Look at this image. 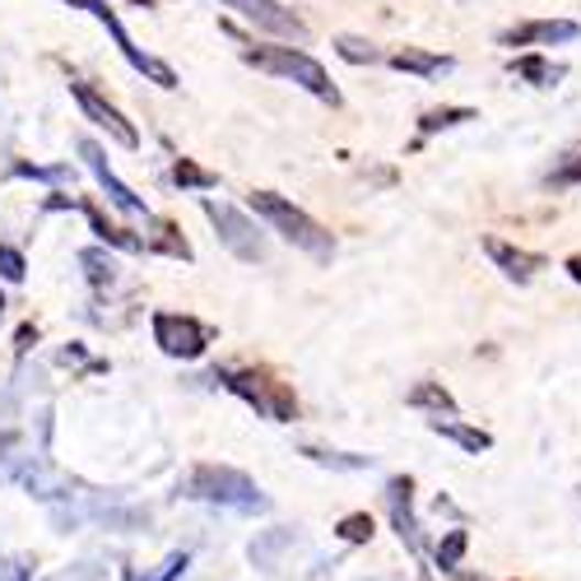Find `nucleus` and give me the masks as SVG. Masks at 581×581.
Here are the masks:
<instances>
[{
	"mask_svg": "<svg viewBox=\"0 0 581 581\" xmlns=\"http://www.w3.org/2000/svg\"><path fill=\"white\" fill-rule=\"evenodd\" d=\"M284 549H294V530H288V526H275V530H265V535H256L252 539V563L256 568H279V553Z\"/></svg>",
	"mask_w": 581,
	"mask_h": 581,
	"instance_id": "16",
	"label": "nucleus"
},
{
	"mask_svg": "<svg viewBox=\"0 0 581 581\" xmlns=\"http://www.w3.org/2000/svg\"><path fill=\"white\" fill-rule=\"evenodd\" d=\"M0 279H10V284L24 279V256L14 246H0Z\"/></svg>",
	"mask_w": 581,
	"mask_h": 581,
	"instance_id": "29",
	"label": "nucleus"
},
{
	"mask_svg": "<svg viewBox=\"0 0 581 581\" xmlns=\"http://www.w3.org/2000/svg\"><path fill=\"white\" fill-rule=\"evenodd\" d=\"M409 405H419V409H438V419H442V414H456V401L447 396V386H438V382L414 386V391H409Z\"/></svg>",
	"mask_w": 581,
	"mask_h": 581,
	"instance_id": "21",
	"label": "nucleus"
},
{
	"mask_svg": "<svg viewBox=\"0 0 581 581\" xmlns=\"http://www.w3.org/2000/svg\"><path fill=\"white\" fill-rule=\"evenodd\" d=\"M465 121H474V108H438V112H424L419 131L438 135V131H451V127H465Z\"/></svg>",
	"mask_w": 581,
	"mask_h": 581,
	"instance_id": "20",
	"label": "nucleus"
},
{
	"mask_svg": "<svg viewBox=\"0 0 581 581\" xmlns=\"http://www.w3.org/2000/svg\"><path fill=\"white\" fill-rule=\"evenodd\" d=\"M223 386L228 391H238V396L246 401V405H256L265 419H275V424H288L298 414V405L294 401H284V396H270L265 391V382L256 377V372H223Z\"/></svg>",
	"mask_w": 581,
	"mask_h": 581,
	"instance_id": "9",
	"label": "nucleus"
},
{
	"mask_svg": "<svg viewBox=\"0 0 581 581\" xmlns=\"http://www.w3.org/2000/svg\"><path fill=\"white\" fill-rule=\"evenodd\" d=\"M182 493L196 497V503H215V507H228V512H265L270 497L256 489V480H246L242 470L233 465H196L191 474L182 480Z\"/></svg>",
	"mask_w": 581,
	"mask_h": 581,
	"instance_id": "1",
	"label": "nucleus"
},
{
	"mask_svg": "<svg viewBox=\"0 0 581 581\" xmlns=\"http://www.w3.org/2000/svg\"><path fill=\"white\" fill-rule=\"evenodd\" d=\"M79 265H89V279L94 284H112V261L102 252H79Z\"/></svg>",
	"mask_w": 581,
	"mask_h": 581,
	"instance_id": "27",
	"label": "nucleus"
},
{
	"mask_svg": "<svg viewBox=\"0 0 581 581\" xmlns=\"http://www.w3.org/2000/svg\"><path fill=\"white\" fill-rule=\"evenodd\" d=\"M14 480H19V484H24V489H29L33 497H47V503H56V497H75V493H70L75 484L66 480V474H56V470H47L43 461H29L24 470H19V474H14Z\"/></svg>",
	"mask_w": 581,
	"mask_h": 581,
	"instance_id": "14",
	"label": "nucleus"
},
{
	"mask_svg": "<svg viewBox=\"0 0 581 581\" xmlns=\"http://www.w3.org/2000/svg\"><path fill=\"white\" fill-rule=\"evenodd\" d=\"M186 568H191V558H186V553H168V558H163V568L154 577H144V581H177Z\"/></svg>",
	"mask_w": 581,
	"mask_h": 581,
	"instance_id": "30",
	"label": "nucleus"
},
{
	"mask_svg": "<svg viewBox=\"0 0 581 581\" xmlns=\"http://www.w3.org/2000/svg\"><path fill=\"white\" fill-rule=\"evenodd\" d=\"M205 215H210L219 242H223L238 261H265V238L256 233V223L246 219L242 210H233V205H223V200H215V196H205Z\"/></svg>",
	"mask_w": 581,
	"mask_h": 581,
	"instance_id": "5",
	"label": "nucleus"
},
{
	"mask_svg": "<svg viewBox=\"0 0 581 581\" xmlns=\"http://www.w3.org/2000/svg\"><path fill=\"white\" fill-rule=\"evenodd\" d=\"M246 61H252L256 70H265V75H279V79H294L298 89H307L313 98H321V102H330L336 108L340 102V89L330 85V75L317 66L307 52H298V47H246L242 52Z\"/></svg>",
	"mask_w": 581,
	"mask_h": 581,
	"instance_id": "3",
	"label": "nucleus"
},
{
	"mask_svg": "<svg viewBox=\"0 0 581 581\" xmlns=\"http://www.w3.org/2000/svg\"><path fill=\"white\" fill-rule=\"evenodd\" d=\"M484 252H489V261L503 270L507 279H516V284H530L539 270H545V256H539V252H522V246H512V242H503V238H484Z\"/></svg>",
	"mask_w": 581,
	"mask_h": 581,
	"instance_id": "12",
	"label": "nucleus"
},
{
	"mask_svg": "<svg viewBox=\"0 0 581 581\" xmlns=\"http://www.w3.org/2000/svg\"><path fill=\"white\" fill-rule=\"evenodd\" d=\"M340 539H349V545H363V539H372V516H363V512L344 516V522H340Z\"/></svg>",
	"mask_w": 581,
	"mask_h": 581,
	"instance_id": "26",
	"label": "nucleus"
},
{
	"mask_svg": "<svg viewBox=\"0 0 581 581\" xmlns=\"http://www.w3.org/2000/svg\"><path fill=\"white\" fill-rule=\"evenodd\" d=\"M465 545H470V535H465V530H447V535H442V545H438V568H442V572H456V568H461Z\"/></svg>",
	"mask_w": 581,
	"mask_h": 581,
	"instance_id": "22",
	"label": "nucleus"
},
{
	"mask_svg": "<svg viewBox=\"0 0 581 581\" xmlns=\"http://www.w3.org/2000/svg\"><path fill=\"white\" fill-rule=\"evenodd\" d=\"M512 75H522L526 85H535V89H553L568 70L558 66V61H545V56H516L512 61Z\"/></svg>",
	"mask_w": 581,
	"mask_h": 581,
	"instance_id": "15",
	"label": "nucleus"
},
{
	"mask_svg": "<svg viewBox=\"0 0 581 581\" xmlns=\"http://www.w3.org/2000/svg\"><path fill=\"white\" fill-rule=\"evenodd\" d=\"M568 275L581 284V256H572V261H568Z\"/></svg>",
	"mask_w": 581,
	"mask_h": 581,
	"instance_id": "32",
	"label": "nucleus"
},
{
	"mask_svg": "<svg viewBox=\"0 0 581 581\" xmlns=\"http://www.w3.org/2000/svg\"><path fill=\"white\" fill-rule=\"evenodd\" d=\"M219 6L238 10L246 24H256L265 33H279V37H294V43H307V24L294 10H284L279 0H219Z\"/></svg>",
	"mask_w": 581,
	"mask_h": 581,
	"instance_id": "7",
	"label": "nucleus"
},
{
	"mask_svg": "<svg viewBox=\"0 0 581 581\" xmlns=\"http://www.w3.org/2000/svg\"><path fill=\"white\" fill-rule=\"evenodd\" d=\"M79 158H85V168L98 177V186L108 191V200L117 205V210H127V215H144V200H140V196L131 191V186L108 168V158H102V150H98L94 140H79Z\"/></svg>",
	"mask_w": 581,
	"mask_h": 581,
	"instance_id": "11",
	"label": "nucleus"
},
{
	"mask_svg": "<svg viewBox=\"0 0 581 581\" xmlns=\"http://www.w3.org/2000/svg\"><path fill=\"white\" fill-rule=\"evenodd\" d=\"M131 6H144V10H150V0H131Z\"/></svg>",
	"mask_w": 581,
	"mask_h": 581,
	"instance_id": "33",
	"label": "nucleus"
},
{
	"mask_svg": "<svg viewBox=\"0 0 581 581\" xmlns=\"http://www.w3.org/2000/svg\"><path fill=\"white\" fill-rule=\"evenodd\" d=\"M581 29L572 19H530V24H516L507 29L497 43L503 47H553V43H577Z\"/></svg>",
	"mask_w": 581,
	"mask_h": 581,
	"instance_id": "10",
	"label": "nucleus"
},
{
	"mask_svg": "<svg viewBox=\"0 0 581 581\" xmlns=\"http://www.w3.org/2000/svg\"><path fill=\"white\" fill-rule=\"evenodd\" d=\"M428 428L438 432V438L461 442V447H465V451H474V456L493 447V438H489V432H480V428H465V424H456V419H428Z\"/></svg>",
	"mask_w": 581,
	"mask_h": 581,
	"instance_id": "18",
	"label": "nucleus"
},
{
	"mask_svg": "<svg viewBox=\"0 0 581 581\" xmlns=\"http://www.w3.org/2000/svg\"><path fill=\"white\" fill-rule=\"evenodd\" d=\"M303 456H307L313 465L344 470V474H354V470H368V465H372V456H349V451H326V447H303Z\"/></svg>",
	"mask_w": 581,
	"mask_h": 581,
	"instance_id": "19",
	"label": "nucleus"
},
{
	"mask_svg": "<svg viewBox=\"0 0 581 581\" xmlns=\"http://www.w3.org/2000/svg\"><path fill=\"white\" fill-rule=\"evenodd\" d=\"M577 182H581V154H568V158L549 173V186H577Z\"/></svg>",
	"mask_w": 581,
	"mask_h": 581,
	"instance_id": "28",
	"label": "nucleus"
},
{
	"mask_svg": "<svg viewBox=\"0 0 581 581\" xmlns=\"http://www.w3.org/2000/svg\"><path fill=\"white\" fill-rule=\"evenodd\" d=\"M409 480H391L386 484V507H391V526H396V535L405 539V545L419 553L424 549V535H419V522H414V503H409Z\"/></svg>",
	"mask_w": 581,
	"mask_h": 581,
	"instance_id": "13",
	"label": "nucleus"
},
{
	"mask_svg": "<svg viewBox=\"0 0 581 581\" xmlns=\"http://www.w3.org/2000/svg\"><path fill=\"white\" fill-rule=\"evenodd\" d=\"M89 223H94V233L102 238V242H112V246H121V252H140V238H131L127 228H112V223H102V215L98 210H89Z\"/></svg>",
	"mask_w": 581,
	"mask_h": 581,
	"instance_id": "23",
	"label": "nucleus"
},
{
	"mask_svg": "<svg viewBox=\"0 0 581 581\" xmlns=\"http://www.w3.org/2000/svg\"><path fill=\"white\" fill-rule=\"evenodd\" d=\"M66 6H75V10H85V14H94L98 19V24L102 29H108L112 33V43L121 47V56H127L131 61V66L144 75V79H154V85L158 89H177V75L168 70V66H163V61H154L150 52H140L135 43H131V33L127 29H121V19L112 14V6H108V0H66Z\"/></svg>",
	"mask_w": 581,
	"mask_h": 581,
	"instance_id": "4",
	"label": "nucleus"
},
{
	"mask_svg": "<svg viewBox=\"0 0 581 581\" xmlns=\"http://www.w3.org/2000/svg\"><path fill=\"white\" fill-rule=\"evenodd\" d=\"M386 61H391V66H396V70H409V75H428V79H432V75H447V70L456 66L451 56H428V52H409V47H405V52H391Z\"/></svg>",
	"mask_w": 581,
	"mask_h": 581,
	"instance_id": "17",
	"label": "nucleus"
},
{
	"mask_svg": "<svg viewBox=\"0 0 581 581\" xmlns=\"http://www.w3.org/2000/svg\"><path fill=\"white\" fill-rule=\"evenodd\" d=\"M154 344L163 354L173 359H200L210 336H205V326L191 321V317H173V313H154Z\"/></svg>",
	"mask_w": 581,
	"mask_h": 581,
	"instance_id": "6",
	"label": "nucleus"
},
{
	"mask_svg": "<svg viewBox=\"0 0 581 581\" xmlns=\"http://www.w3.org/2000/svg\"><path fill=\"white\" fill-rule=\"evenodd\" d=\"M6 581H29V563H10L6 568Z\"/></svg>",
	"mask_w": 581,
	"mask_h": 581,
	"instance_id": "31",
	"label": "nucleus"
},
{
	"mask_svg": "<svg viewBox=\"0 0 581 581\" xmlns=\"http://www.w3.org/2000/svg\"><path fill=\"white\" fill-rule=\"evenodd\" d=\"M70 98H75L79 108H85V117H89V121H98V127L108 131L117 144H127V150H140V135H135V127H131V121L112 108L108 98H98V94L85 85V79H70Z\"/></svg>",
	"mask_w": 581,
	"mask_h": 581,
	"instance_id": "8",
	"label": "nucleus"
},
{
	"mask_svg": "<svg viewBox=\"0 0 581 581\" xmlns=\"http://www.w3.org/2000/svg\"><path fill=\"white\" fill-rule=\"evenodd\" d=\"M173 182H177V186H191V191H210V186H215V177H210V173H200L196 163H186V158L173 168Z\"/></svg>",
	"mask_w": 581,
	"mask_h": 581,
	"instance_id": "25",
	"label": "nucleus"
},
{
	"mask_svg": "<svg viewBox=\"0 0 581 581\" xmlns=\"http://www.w3.org/2000/svg\"><path fill=\"white\" fill-rule=\"evenodd\" d=\"M336 52L349 61V66H368V61H377V47L363 43V37H336Z\"/></svg>",
	"mask_w": 581,
	"mask_h": 581,
	"instance_id": "24",
	"label": "nucleus"
},
{
	"mask_svg": "<svg viewBox=\"0 0 581 581\" xmlns=\"http://www.w3.org/2000/svg\"><path fill=\"white\" fill-rule=\"evenodd\" d=\"M252 205H256V215L275 228V233L284 238V242H294L298 252H307V256H317V261H330L336 256V242H330V233L313 219V215H303L294 200H284V196H275V191H252Z\"/></svg>",
	"mask_w": 581,
	"mask_h": 581,
	"instance_id": "2",
	"label": "nucleus"
}]
</instances>
